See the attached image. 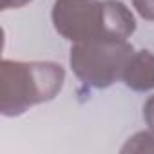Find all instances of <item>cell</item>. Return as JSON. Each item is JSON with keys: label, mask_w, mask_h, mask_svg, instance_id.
<instances>
[{"label": "cell", "mask_w": 154, "mask_h": 154, "mask_svg": "<svg viewBox=\"0 0 154 154\" xmlns=\"http://www.w3.org/2000/svg\"><path fill=\"white\" fill-rule=\"evenodd\" d=\"M65 71L56 62L2 60L0 65V111L15 118L33 105L51 102L62 91Z\"/></svg>", "instance_id": "1"}, {"label": "cell", "mask_w": 154, "mask_h": 154, "mask_svg": "<svg viewBox=\"0 0 154 154\" xmlns=\"http://www.w3.org/2000/svg\"><path fill=\"white\" fill-rule=\"evenodd\" d=\"M134 54L132 44L118 38H94L72 44L69 63L85 85L105 89L118 82Z\"/></svg>", "instance_id": "2"}, {"label": "cell", "mask_w": 154, "mask_h": 154, "mask_svg": "<svg viewBox=\"0 0 154 154\" xmlns=\"http://www.w3.org/2000/svg\"><path fill=\"white\" fill-rule=\"evenodd\" d=\"M51 18L58 35L72 44L109 38L105 0H54Z\"/></svg>", "instance_id": "3"}, {"label": "cell", "mask_w": 154, "mask_h": 154, "mask_svg": "<svg viewBox=\"0 0 154 154\" xmlns=\"http://www.w3.org/2000/svg\"><path fill=\"white\" fill-rule=\"evenodd\" d=\"M123 84L138 93H147L154 89V53L150 51H134L131 56L123 76Z\"/></svg>", "instance_id": "4"}, {"label": "cell", "mask_w": 154, "mask_h": 154, "mask_svg": "<svg viewBox=\"0 0 154 154\" xmlns=\"http://www.w3.org/2000/svg\"><path fill=\"white\" fill-rule=\"evenodd\" d=\"M122 152L123 154H129V152H138V154H143V152H154V131H141V132H136L132 138L127 140V143L122 147Z\"/></svg>", "instance_id": "5"}, {"label": "cell", "mask_w": 154, "mask_h": 154, "mask_svg": "<svg viewBox=\"0 0 154 154\" xmlns=\"http://www.w3.org/2000/svg\"><path fill=\"white\" fill-rule=\"evenodd\" d=\"M141 18L154 22V0H131Z\"/></svg>", "instance_id": "6"}, {"label": "cell", "mask_w": 154, "mask_h": 154, "mask_svg": "<svg viewBox=\"0 0 154 154\" xmlns=\"http://www.w3.org/2000/svg\"><path fill=\"white\" fill-rule=\"evenodd\" d=\"M143 120L149 125V129L154 131V94L149 96V100L143 105Z\"/></svg>", "instance_id": "7"}, {"label": "cell", "mask_w": 154, "mask_h": 154, "mask_svg": "<svg viewBox=\"0 0 154 154\" xmlns=\"http://www.w3.org/2000/svg\"><path fill=\"white\" fill-rule=\"evenodd\" d=\"M29 2H33V0H0V8H2L4 11H8V9H18V8L27 6Z\"/></svg>", "instance_id": "8"}]
</instances>
